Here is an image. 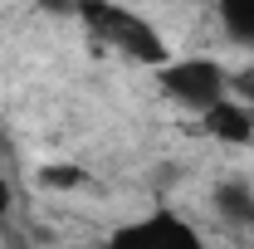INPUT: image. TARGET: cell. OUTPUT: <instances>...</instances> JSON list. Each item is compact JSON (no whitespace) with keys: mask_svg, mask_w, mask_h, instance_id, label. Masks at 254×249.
Instances as JSON below:
<instances>
[{"mask_svg":"<svg viewBox=\"0 0 254 249\" xmlns=\"http://www.w3.org/2000/svg\"><path fill=\"white\" fill-rule=\"evenodd\" d=\"M39 181H44L49 190H73L78 181H83V171H78V166H44Z\"/></svg>","mask_w":254,"mask_h":249,"instance_id":"obj_7","label":"cell"},{"mask_svg":"<svg viewBox=\"0 0 254 249\" xmlns=\"http://www.w3.org/2000/svg\"><path fill=\"white\" fill-rule=\"evenodd\" d=\"M220 20L235 39L254 44V0H220Z\"/></svg>","mask_w":254,"mask_h":249,"instance_id":"obj_6","label":"cell"},{"mask_svg":"<svg viewBox=\"0 0 254 249\" xmlns=\"http://www.w3.org/2000/svg\"><path fill=\"white\" fill-rule=\"evenodd\" d=\"M108 249H205V240L190 230L181 215H147V220H132L123 230H113Z\"/></svg>","mask_w":254,"mask_h":249,"instance_id":"obj_3","label":"cell"},{"mask_svg":"<svg viewBox=\"0 0 254 249\" xmlns=\"http://www.w3.org/2000/svg\"><path fill=\"white\" fill-rule=\"evenodd\" d=\"M5 210H10V181L0 176V220H5Z\"/></svg>","mask_w":254,"mask_h":249,"instance_id":"obj_9","label":"cell"},{"mask_svg":"<svg viewBox=\"0 0 254 249\" xmlns=\"http://www.w3.org/2000/svg\"><path fill=\"white\" fill-rule=\"evenodd\" d=\"M240 93H245V103H250V113H254V73H245V78H240Z\"/></svg>","mask_w":254,"mask_h":249,"instance_id":"obj_8","label":"cell"},{"mask_svg":"<svg viewBox=\"0 0 254 249\" xmlns=\"http://www.w3.org/2000/svg\"><path fill=\"white\" fill-rule=\"evenodd\" d=\"M78 15L88 20V30H93L98 39H108L113 49H123L127 59H137V63H171L161 34L152 30L137 10H123V5H113V0H83Z\"/></svg>","mask_w":254,"mask_h":249,"instance_id":"obj_1","label":"cell"},{"mask_svg":"<svg viewBox=\"0 0 254 249\" xmlns=\"http://www.w3.org/2000/svg\"><path fill=\"white\" fill-rule=\"evenodd\" d=\"M205 127L220 137V142H250L254 137V113L245 108V103H215L210 113H205Z\"/></svg>","mask_w":254,"mask_h":249,"instance_id":"obj_4","label":"cell"},{"mask_svg":"<svg viewBox=\"0 0 254 249\" xmlns=\"http://www.w3.org/2000/svg\"><path fill=\"white\" fill-rule=\"evenodd\" d=\"M161 88L205 118L215 103L230 98V78L215 59H171V63H161Z\"/></svg>","mask_w":254,"mask_h":249,"instance_id":"obj_2","label":"cell"},{"mask_svg":"<svg viewBox=\"0 0 254 249\" xmlns=\"http://www.w3.org/2000/svg\"><path fill=\"white\" fill-rule=\"evenodd\" d=\"M215 215L230 225H254V190L245 181H220L215 186Z\"/></svg>","mask_w":254,"mask_h":249,"instance_id":"obj_5","label":"cell"}]
</instances>
